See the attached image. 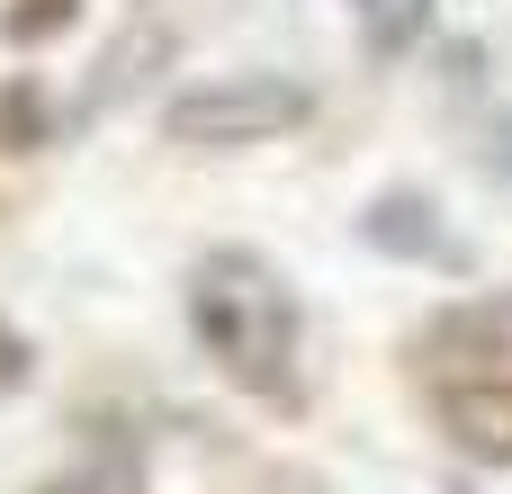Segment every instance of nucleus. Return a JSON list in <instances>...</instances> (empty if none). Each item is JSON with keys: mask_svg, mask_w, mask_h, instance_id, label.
Listing matches in <instances>:
<instances>
[{"mask_svg": "<svg viewBox=\"0 0 512 494\" xmlns=\"http://www.w3.org/2000/svg\"><path fill=\"white\" fill-rule=\"evenodd\" d=\"M189 333L243 396H288L297 387V297L261 252L216 243V252L189 261Z\"/></svg>", "mask_w": 512, "mask_h": 494, "instance_id": "1", "label": "nucleus"}, {"mask_svg": "<svg viewBox=\"0 0 512 494\" xmlns=\"http://www.w3.org/2000/svg\"><path fill=\"white\" fill-rule=\"evenodd\" d=\"M315 117V90L288 72H225L207 90H180L162 108V135L180 153H243V144H279Z\"/></svg>", "mask_w": 512, "mask_h": 494, "instance_id": "2", "label": "nucleus"}, {"mask_svg": "<svg viewBox=\"0 0 512 494\" xmlns=\"http://www.w3.org/2000/svg\"><path fill=\"white\" fill-rule=\"evenodd\" d=\"M414 360L423 378H512V288H486V297H459L441 306L423 333H414Z\"/></svg>", "mask_w": 512, "mask_h": 494, "instance_id": "3", "label": "nucleus"}, {"mask_svg": "<svg viewBox=\"0 0 512 494\" xmlns=\"http://www.w3.org/2000/svg\"><path fill=\"white\" fill-rule=\"evenodd\" d=\"M432 414H441V432H450L459 459L512 468V378H450L432 396Z\"/></svg>", "mask_w": 512, "mask_h": 494, "instance_id": "4", "label": "nucleus"}, {"mask_svg": "<svg viewBox=\"0 0 512 494\" xmlns=\"http://www.w3.org/2000/svg\"><path fill=\"white\" fill-rule=\"evenodd\" d=\"M360 234L387 261H441V270H459V243H450V225H441V207L423 189H378L369 216H360Z\"/></svg>", "mask_w": 512, "mask_h": 494, "instance_id": "5", "label": "nucleus"}, {"mask_svg": "<svg viewBox=\"0 0 512 494\" xmlns=\"http://www.w3.org/2000/svg\"><path fill=\"white\" fill-rule=\"evenodd\" d=\"M432 9H441V0H351L369 54H414V45L432 36Z\"/></svg>", "mask_w": 512, "mask_h": 494, "instance_id": "6", "label": "nucleus"}, {"mask_svg": "<svg viewBox=\"0 0 512 494\" xmlns=\"http://www.w3.org/2000/svg\"><path fill=\"white\" fill-rule=\"evenodd\" d=\"M0 144H9V153L45 144V108H36V90H9V99H0Z\"/></svg>", "mask_w": 512, "mask_h": 494, "instance_id": "7", "label": "nucleus"}, {"mask_svg": "<svg viewBox=\"0 0 512 494\" xmlns=\"http://www.w3.org/2000/svg\"><path fill=\"white\" fill-rule=\"evenodd\" d=\"M72 9H81V0H27V9H9V18H0V36H9V45H27V36H45V27H72Z\"/></svg>", "mask_w": 512, "mask_h": 494, "instance_id": "8", "label": "nucleus"}, {"mask_svg": "<svg viewBox=\"0 0 512 494\" xmlns=\"http://www.w3.org/2000/svg\"><path fill=\"white\" fill-rule=\"evenodd\" d=\"M45 494H135V468L108 459V468H90V477H72V486H45Z\"/></svg>", "mask_w": 512, "mask_h": 494, "instance_id": "9", "label": "nucleus"}, {"mask_svg": "<svg viewBox=\"0 0 512 494\" xmlns=\"http://www.w3.org/2000/svg\"><path fill=\"white\" fill-rule=\"evenodd\" d=\"M18 387H27V342L0 333V396H18Z\"/></svg>", "mask_w": 512, "mask_h": 494, "instance_id": "10", "label": "nucleus"}, {"mask_svg": "<svg viewBox=\"0 0 512 494\" xmlns=\"http://www.w3.org/2000/svg\"><path fill=\"white\" fill-rule=\"evenodd\" d=\"M486 171H495V180H512V108L495 117V135H486Z\"/></svg>", "mask_w": 512, "mask_h": 494, "instance_id": "11", "label": "nucleus"}]
</instances>
